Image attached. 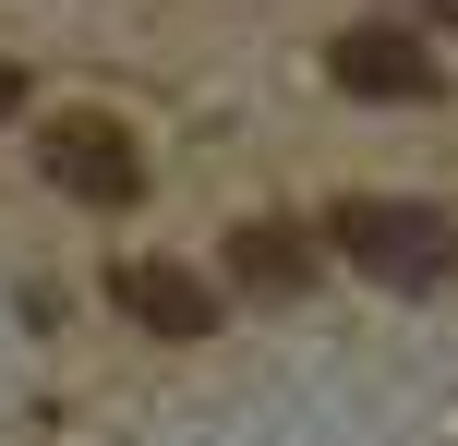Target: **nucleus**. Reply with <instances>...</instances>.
<instances>
[{
    "label": "nucleus",
    "mask_w": 458,
    "mask_h": 446,
    "mask_svg": "<svg viewBox=\"0 0 458 446\" xmlns=\"http://www.w3.org/2000/svg\"><path fill=\"white\" fill-rule=\"evenodd\" d=\"M229 278L266 290V302H290V290L314 278V241H301L290 217H242V230H229Z\"/></svg>",
    "instance_id": "obj_5"
},
{
    "label": "nucleus",
    "mask_w": 458,
    "mask_h": 446,
    "mask_svg": "<svg viewBox=\"0 0 458 446\" xmlns=\"http://www.w3.org/2000/svg\"><path fill=\"white\" fill-rule=\"evenodd\" d=\"M121 314H133L145 338H206L217 326V290L193 278V265H121Z\"/></svg>",
    "instance_id": "obj_4"
},
{
    "label": "nucleus",
    "mask_w": 458,
    "mask_h": 446,
    "mask_svg": "<svg viewBox=\"0 0 458 446\" xmlns=\"http://www.w3.org/2000/svg\"><path fill=\"white\" fill-rule=\"evenodd\" d=\"M326 241H338L362 278H386V290H435L458 265V217L422 206V193H350V206L326 217Z\"/></svg>",
    "instance_id": "obj_1"
},
{
    "label": "nucleus",
    "mask_w": 458,
    "mask_h": 446,
    "mask_svg": "<svg viewBox=\"0 0 458 446\" xmlns=\"http://www.w3.org/2000/svg\"><path fill=\"white\" fill-rule=\"evenodd\" d=\"M326 85L411 109V97H435V61H422V37H398V24H338V37H326Z\"/></svg>",
    "instance_id": "obj_3"
},
{
    "label": "nucleus",
    "mask_w": 458,
    "mask_h": 446,
    "mask_svg": "<svg viewBox=\"0 0 458 446\" xmlns=\"http://www.w3.org/2000/svg\"><path fill=\"white\" fill-rule=\"evenodd\" d=\"M435 24H458V0H435Z\"/></svg>",
    "instance_id": "obj_7"
},
{
    "label": "nucleus",
    "mask_w": 458,
    "mask_h": 446,
    "mask_svg": "<svg viewBox=\"0 0 458 446\" xmlns=\"http://www.w3.org/2000/svg\"><path fill=\"white\" fill-rule=\"evenodd\" d=\"M13 109H24V85H13V72H0V121H13Z\"/></svg>",
    "instance_id": "obj_6"
},
{
    "label": "nucleus",
    "mask_w": 458,
    "mask_h": 446,
    "mask_svg": "<svg viewBox=\"0 0 458 446\" xmlns=\"http://www.w3.org/2000/svg\"><path fill=\"white\" fill-rule=\"evenodd\" d=\"M37 169H48V193H72V206H133V193H145L133 133H121V121H97V109L48 121V133H37Z\"/></svg>",
    "instance_id": "obj_2"
}]
</instances>
